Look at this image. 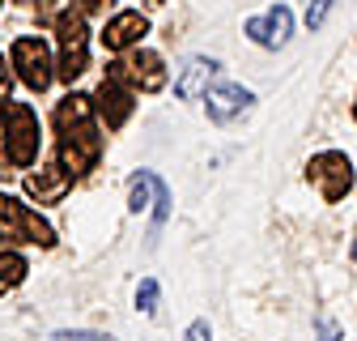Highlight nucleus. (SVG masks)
I'll use <instances>...</instances> for the list:
<instances>
[{"label":"nucleus","instance_id":"nucleus-20","mask_svg":"<svg viewBox=\"0 0 357 341\" xmlns=\"http://www.w3.org/2000/svg\"><path fill=\"white\" fill-rule=\"evenodd\" d=\"M208 337H213V333H208V320H196V324L188 328V337H183V341H208Z\"/></svg>","mask_w":357,"mask_h":341},{"label":"nucleus","instance_id":"nucleus-18","mask_svg":"<svg viewBox=\"0 0 357 341\" xmlns=\"http://www.w3.org/2000/svg\"><path fill=\"white\" fill-rule=\"evenodd\" d=\"M52 341H115L111 333H89V328H81V333H56Z\"/></svg>","mask_w":357,"mask_h":341},{"label":"nucleus","instance_id":"nucleus-4","mask_svg":"<svg viewBox=\"0 0 357 341\" xmlns=\"http://www.w3.org/2000/svg\"><path fill=\"white\" fill-rule=\"evenodd\" d=\"M13 68H17V81L34 94H43L60 77V64H52V52L43 38H17L13 43Z\"/></svg>","mask_w":357,"mask_h":341},{"label":"nucleus","instance_id":"nucleus-17","mask_svg":"<svg viewBox=\"0 0 357 341\" xmlns=\"http://www.w3.org/2000/svg\"><path fill=\"white\" fill-rule=\"evenodd\" d=\"M332 5H336V0H310V9H306V26H310V30H319V26L328 22Z\"/></svg>","mask_w":357,"mask_h":341},{"label":"nucleus","instance_id":"nucleus-6","mask_svg":"<svg viewBox=\"0 0 357 341\" xmlns=\"http://www.w3.org/2000/svg\"><path fill=\"white\" fill-rule=\"evenodd\" d=\"M128 85H132L128 68H123V60H115L107 68L102 85H98V94H94V107H98V115H102L107 128H123L128 115H132V90H128Z\"/></svg>","mask_w":357,"mask_h":341},{"label":"nucleus","instance_id":"nucleus-16","mask_svg":"<svg viewBox=\"0 0 357 341\" xmlns=\"http://www.w3.org/2000/svg\"><path fill=\"white\" fill-rule=\"evenodd\" d=\"M166 218H170V188H166V184L158 180V188H153V222L162 226Z\"/></svg>","mask_w":357,"mask_h":341},{"label":"nucleus","instance_id":"nucleus-2","mask_svg":"<svg viewBox=\"0 0 357 341\" xmlns=\"http://www.w3.org/2000/svg\"><path fill=\"white\" fill-rule=\"evenodd\" d=\"M13 243H34V247H52L56 231L38 218L30 205H22L17 196L0 192V247H13Z\"/></svg>","mask_w":357,"mask_h":341},{"label":"nucleus","instance_id":"nucleus-9","mask_svg":"<svg viewBox=\"0 0 357 341\" xmlns=\"http://www.w3.org/2000/svg\"><path fill=\"white\" fill-rule=\"evenodd\" d=\"M289 30H294V13L285 5H277V9H268L264 17H251L247 22V34L259 43V48H285Z\"/></svg>","mask_w":357,"mask_h":341},{"label":"nucleus","instance_id":"nucleus-3","mask_svg":"<svg viewBox=\"0 0 357 341\" xmlns=\"http://www.w3.org/2000/svg\"><path fill=\"white\" fill-rule=\"evenodd\" d=\"M56 34H60V81H77L89 64V30L81 9H64L56 17Z\"/></svg>","mask_w":357,"mask_h":341},{"label":"nucleus","instance_id":"nucleus-10","mask_svg":"<svg viewBox=\"0 0 357 341\" xmlns=\"http://www.w3.org/2000/svg\"><path fill=\"white\" fill-rule=\"evenodd\" d=\"M251 103H255V94L243 90V85H234V81L213 85V90H208V119H213V124H230V119L243 115Z\"/></svg>","mask_w":357,"mask_h":341},{"label":"nucleus","instance_id":"nucleus-11","mask_svg":"<svg viewBox=\"0 0 357 341\" xmlns=\"http://www.w3.org/2000/svg\"><path fill=\"white\" fill-rule=\"evenodd\" d=\"M123 68H128V81L137 85V90H145V94H153V90H162L166 85V68H162V56L158 52H132V60H123Z\"/></svg>","mask_w":357,"mask_h":341},{"label":"nucleus","instance_id":"nucleus-14","mask_svg":"<svg viewBox=\"0 0 357 341\" xmlns=\"http://www.w3.org/2000/svg\"><path fill=\"white\" fill-rule=\"evenodd\" d=\"M158 188V175H149V170H141V175H132V196H128V209L141 213L149 205V192Z\"/></svg>","mask_w":357,"mask_h":341},{"label":"nucleus","instance_id":"nucleus-15","mask_svg":"<svg viewBox=\"0 0 357 341\" xmlns=\"http://www.w3.org/2000/svg\"><path fill=\"white\" fill-rule=\"evenodd\" d=\"M137 307L149 316V312H158V282L153 277H145L141 282V290H137Z\"/></svg>","mask_w":357,"mask_h":341},{"label":"nucleus","instance_id":"nucleus-19","mask_svg":"<svg viewBox=\"0 0 357 341\" xmlns=\"http://www.w3.org/2000/svg\"><path fill=\"white\" fill-rule=\"evenodd\" d=\"M315 328H319V337H324V341H344L340 324H336V320H328V316H319V320H315Z\"/></svg>","mask_w":357,"mask_h":341},{"label":"nucleus","instance_id":"nucleus-8","mask_svg":"<svg viewBox=\"0 0 357 341\" xmlns=\"http://www.w3.org/2000/svg\"><path fill=\"white\" fill-rule=\"evenodd\" d=\"M141 34H149V22H145V13H137V9H123V13H115V17L102 26V43H107V52L141 48Z\"/></svg>","mask_w":357,"mask_h":341},{"label":"nucleus","instance_id":"nucleus-7","mask_svg":"<svg viewBox=\"0 0 357 341\" xmlns=\"http://www.w3.org/2000/svg\"><path fill=\"white\" fill-rule=\"evenodd\" d=\"M68 188H73V175H68L64 162H47V166H38L34 175H26V192L38 205H60Z\"/></svg>","mask_w":357,"mask_h":341},{"label":"nucleus","instance_id":"nucleus-1","mask_svg":"<svg viewBox=\"0 0 357 341\" xmlns=\"http://www.w3.org/2000/svg\"><path fill=\"white\" fill-rule=\"evenodd\" d=\"M94 115H98V107L85 94H68L56 107V158L68 166L73 180L85 175L102 158V137H98Z\"/></svg>","mask_w":357,"mask_h":341},{"label":"nucleus","instance_id":"nucleus-23","mask_svg":"<svg viewBox=\"0 0 357 341\" xmlns=\"http://www.w3.org/2000/svg\"><path fill=\"white\" fill-rule=\"evenodd\" d=\"M353 261H357V243H353Z\"/></svg>","mask_w":357,"mask_h":341},{"label":"nucleus","instance_id":"nucleus-21","mask_svg":"<svg viewBox=\"0 0 357 341\" xmlns=\"http://www.w3.org/2000/svg\"><path fill=\"white\" fill-rule=\"evenodd\" d=\"M73 5H77L81 13H102V9L111 5V0H73Z\"/></svg>","mask_w":357,"mask_h":341},{"label":"nucleus","instance_id":"nucleus-12","mask_svg":"<svg viewBox=\"0 0 357 341\" xmlns=\"http://www.w3.org/2000/svg\"><path fill=\"white\" fill-rule=\"evenodd\" d=\"M213 73H217V60H208V56H192V60L183 64V73H178V81H174V94H178V99H196L204 85H208Z\"/></svg>","mask_w":357,"mask_h":341},{"label":"nucleus","instance_id":"nucleus-5","mask_svg":"<svg viewBox=\"0 0 357 341\" xmlns=\"http://www.w3.org/2000/svg\"><path fill=\"white\" fill-rule=\"evenodd\" d=\"M306 180L315 184V192L328 201V205H336V201H344V192L353 188V162L340 154V150H324V154H315L306 162Z\"/></svg>","mask_w":357,"mask_h":341},{"label":"nucleus","instance_id":"nucleus-22","mask_svg":"<svg viewBox=\"0 0 357 341\" xmlns=\"http://www.w3.org/2000/svg\"><path fill=\"white\" fill-rule=\"evenodd\" d=\"M9 94V68H5V56H0V99Z\"/></svg>","mask_w":357,"mask_h":341},{"label":"nucleus","instance_id":"nucleus-13","mask_svg":"<svg viewBox=\"0 0 357 341\" xmlns=\"http://www.w3.org/2000/svg\"><path fill=\"white\" fill-rule=\"evenodd\" d=\"M26 256H17L13 247H5L0 252V294H9V290H17L22 282H26Z\"/></svg>","mask_w":357,"mask_h":341}]
</instances>
